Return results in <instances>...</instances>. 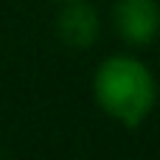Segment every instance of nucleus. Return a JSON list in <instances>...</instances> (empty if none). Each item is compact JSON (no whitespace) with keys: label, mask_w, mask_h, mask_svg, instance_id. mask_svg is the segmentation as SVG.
Here are the masks:
<instances>
[{"label":"nucleus","mask_w":160,"mask_h":160,"mask_svg":"<svg viewBox=\"0 0 160 160\" xmlns=\"http://www.w3.org/2000/svg\"><path fill=\"white\" fill-rule=\"evenodd\" d=\"M93 98L107 118L127 129H138L158 104V79L143 59L112 53L101 59L93 73Z\"/></svg>","instance_id":"nucleus-1"},{"label":"nucleus","mask_w":160,"mask_h":160,"mask_svg":"<svg viewBox=\"0 0 160 160\" xmlns=\"http://www.w3.org/2000/svg\"><path fill=\"white\" fill-rule=\"evenodd\" d=\"M112 28L129 48H146L160 37V0H115Z\"/></svg>","instance_id":"nucleus-2"},{"label":"nucleus","mask_w":160,"mask_h":160,"mask_svg":"<svg viewBox=\"0 0 160 160\" xmlns=\"http://www.w3.org/2000/svg\"><path fill=\"white\" fill-rule=\"evenodd\" d=\"M56 37L70 51H87L101 37V17L87 0H68L56 14Z\"/></svg>","instance_id":"nucleus-3"},{"label":"nucleus","mask_w":160,"mask_h":160,"mask_svg":"<svg viewBox=\"0 0 160 160\" xmlns=\"http://www.w3.org/2000/svg\"><path fill=\"white\" fill-rule=\"evenodd\" d=\"M56 3H68V0H56Z\"/></svg>","instance_id":"nucleus-4"}]
</instances>
